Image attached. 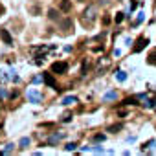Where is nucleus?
<instances>
[{
	"instance_id": "nucleus-25",
	"label": "nucleus",
	"mask_w": 156,
	"mask_h": 156,
	"mask_svg": "<svg viewBox=\"0 0 156 156\" xmlns=\"http://www.w3.org/2000/svg\"><path fill=\"white\" fill-rule=\"evenodd\" d=\"M154 110H156V103H154Z\"/></svg>"
},
{
	"instance_id": "nucleus-6",
	"label": "nucleus",
	"mask_w": 156,
	"mask_h": 156,
	"mask_svg": "<svg viewBox=\"0 0 156 156\" xmlns=\"http://www.w3.org/2000/svg\"><path fill=\"white\" fill-rule=\"evenodd\" d=\"M147 44H149V41H147V39L143 37V39H140V41H138V44H136V46H134L132 50H134L136 53H138V52H142V50H143L145 46H147Z\"/></svg>"
},
{
	"instance_id": "nucleus-9",
	"label": "nucleus",
	"mask_w": 156,
	"mask_h": 156,
	"mask_svg": "<svg viewBox=\"0 0 156 156\" xmlns=\"http://www.w3.org/2000/svg\"><path fill=\"white\" fill-rule=\"evenodd\" d=\"M48 17L52 18V20H59V11H57V9H50V11H48Z\"/></svg>"
},
{
	"instance_id": "nucleus-5",
	"label": "nucleus",
	"mask_w": 156,
	"mask_h": 156,
	"mask_svg": "<svg viewBox=\"0 0 156 156\" xmlns=\"http://www.w3.org/2000/svg\"><path fill=\"white\" fill-rule=\"evenodd\" d=\"M0 37H2V41L6 42L7 46H11V44H13V39H11V35H9V31H7L6 28H4L2 31H0Z\"/></svg>"
},
{
	"instance_id": "nucleus-16",
	"label": "nucleus",
	"mask_w": 156,
	"mask_h": 156,
	"mask_svg": "<svg viewBox=\"0 0 156 156\" xmlns=\"http://www.w3.org/2000/svg\"><path fill=\"white\" fill-rule=\"evenodd\" d=\"M44 81H46L48 84H52V87H57V84H55V81H53V77H50V75H46V77H44Z\"/></svg>"
},
{
	"instance_id": "nucleus-23",
	"label": "nucleus",
	"mask_w": 156,
	"mask_h": 156,
	"mask_svg": "<svg viewBox=\"0 0 156 156\" xmlns=\"http://www.w3.org/2000/svg\"><path fill=\"white\" fill-rule=\"evenodd\" d=\"M142 20H143V13H142V11H140V13H138V20H136V22H138V24H140V22H142Z\"/></svg>"
},
{
	"instance_id": "nucleus-20",
	"label": "nucleus",
	"mask_w": 156,
	"mask_h": 156,
	"mask_svg": "<svg viewBox=\"0 0 156 156\" xmlns=\"http://www.w3.org/2000/svg\"><path fill=\"white\" fill-rule=\"evenodd\" d=\"M20 145H22V147H26V145H29V140H28V138H22V140H20Z\"/></svg>"
},
{
	"instance_id": "nucleus-15",
	"label": "nucleus",
	"mask_w": 156,
	"mask_h": 156,
	"mask_svg": "<svg viewBox=\"0 0 156 156\" xmlns=\"http://www.w3.org/2000/svg\"><path fill=\"white\" fill-rule=\"evenodd\" d=\"M31 81H33V84H41V83L44 81V77H41V75H35Z\"/></svg>"
},
{
	"instance_id": "nucleus-22",
	"label": "nucleus",
	"mask_w": 156,
	"mask_h": 156,
	"mask_svg": "<svg viewBox=\"0 0 156 156\" xmlns=\"http://www.w3.org/2000/svg\"><path fill=\"white\" fill-rule=\"evenodd\" d=\"M94 140H95V142H103V140H105V134H97Z\"/></svg>"
},
{
	"instance_id": "nucleus-18",
	"label": "nucleus",
	"mask_w": 156,
	"mask_h": 156,
	"mask_svg": "<svg viewBox=\"0 0 156 156\" xmlns=\"http://www.w3.org/2000/svg\"><path fill=\"white\" fill-rule=\"evenodd\" d=\"M123 17H125V15H123V13H118V15H116V22H118V24H119V22H121V20H123Z\"/></svg>"
},
{
	"instance_id": "nucleus-10",
	"label": "nucleus",
	"mask_w": 156,
	"mask_h": 156,
	"mask_svg": "<svg viewBox=\"0 0 156 156\" xmlns=\"http://www.w3.org/2000/svg\"><path fill=\"white\" fill-rule=\"evenodd\" d=\"M121 129H123L121 123H116V125H110L108 127V132H118V130H121Z\"/></svg>"
},
{
	"instance_id": "nucleus-24",
	"label": "nucleus",
	"mask_w": 156,
	"mask_h": 156,
	"mask_svg": "<svg viewBox=\"0 0 156 156\" xmlns=\"http://www.w3.org/2000/svg\"><path fill=\"white\" fill-rule=\"evenodd\" d=\"M99 4H107V0H99Z\"/></svg>"
},
{
	"instance_id": "nucleus-3",
	"label": "nucleus",
	"mask_w": 156,
	"mask_h": 156,
	"mask_svg": "<svg viewBox=\"0 0 156 156\" xmlns=\"http://www.w3.org/2000/svg\"><path fill=\"white\" fill-rule=\"evenodd\" d=\"M94 18H95V7L94 6H88L87 9H84V13H83V20L88 24V22H92Z\"/></svg>"
},
{
	"instance_id": "nucleus-11",
	"label": "nucleus",
	"mask_w": 156,
	"mask_h": 156,
	"mask_svg": "<svg viewBox=\"0 0 156 156\" xmlns=\"http://www.w3.org/2000/svg\"><path fill=\"white\" fill-rule=\"evenodd\" d=\"M116 97H118V92H108V94H105V101H114Z\"/></svg>"
},
{
	"instance_id": "nucleus-4",
	"label": "nucleus",
	"mask_w": 156,
	"mask_h": 156,
	"mask_svg": "<svg viewBox=\"0 0 156 156\" xmlns=\"http://www.w3.org/2000/svg\"><path fill=\"white\" fill-rule=\"evenodd\" d=\"M63 138H64V132H55V134H52V136L48 138V143H50V145H55L57 142H61Z\"/></svg>"
},
{
	"instance_id": "nucleus-12",
	"label": "nucleus",
	"mask_w": 156,
	"mask_h": 156,
	"mask_svg": "<svg viewBox=\"0 0 156 156\" xmlns=\"http://www.w3.org/2000/svg\"><path fill=\"white\" fill-rule=\"evenodd\" d=\"M116 79H118V81H125V79H127V74L121 72V70H118V72H116Z\"/></svg>"
},
{
	"instance_id": "nucleus-8",
	"label": "nucleus",
	"mask_w": 156,
	"mask_h": 156,
	"mask_svg": "<svg viewBox=\"0 0 156 156\" xmlns=\"http://www.w3.org/2000/svg\"><path fill=\"white\" fill-rule=\"evenodd\" d=\"M77 99L74 97V95H66V97H63V105H74Z\"/></svg>"
},
{
	"instance_id": "nucleus-17",
	"label": "nucleus",
	"mask_w": 156,
	"mask_h": 156,
	"mask_svg": "<svg viewBox=\"0 0 156 156\" xmlns=\"http://www.w3.org/2000/svg\"><path fill=\"white\" fill-rule=\"evenodd\" d=\"M87 72H88V61H87V59H84V61H83V70H81V74L84 75Z\"/></svg>"
},
{
	"instance_id": "nucleus-2",
	"label": "nucleus",
	"mask_w": 156,
	"mask_h": 156,
	"mask_svg": "<svg viewBox=\"0 0 156 156\" xmlns=\"http://www.w3.org/2000/svg\"><path fill=\"white\" fill-rule=\"evenodd\" d=\"M66 70H68V66L64 61H55L52 64V74H64Z\"/></svg>"
},
{
	"instance_id": "nucleus-19",
	"label": "nucleus",
	"mask_w": 156,
	"mask_h": 156,
	"mask_svg": "<svg viewBox=\"0 0 156 156\" xmlns=\"http://www.w3.org/2000/svg\"><path fill=\"white\" fill-rule=\"evenodd\" d=\"M7 95H9V92H7V90L0 88V97H7Z\"/></svg>"
},
{
	"instance_id": "nucleus-1",
	"label": "nucleus",
	"mask_w": 156,
	"mask_h": 156,
	"mask_svg": "<svg viewBox=\"0 0 156 156\" xmlns=\"http://www.w3.org/2000/svg\"><path fill=\"white\" fill-rule=\"evenodd\" d=\"M28 99H29V103H41L42 101V94L39 92L37 88H29L28 90Z\"/></svg>"
},
{
	"instance_id": "nucleus-13",
	"label": "nucleus",
	"mask_w": 156,
	"mask_h": 156,
	"mask_svg": "<svg viewBox=\"0 0 156 156\" xmlns=\"http://www.w3.org/2000/svg\"><path fill=\"white\" fill-rule=\"evenodd\" d=\"M66 28V31H70V29H72V20H70V18H66V20L63 22V29Z\"/></svg>"
},
{
	"instance_id": "nucleus-14",
	"label": "nucleus",
	"mask_w": 156,
	"mask_h": 156,
	"mask_svg": "<svg viewBox=\"0 0 156 156\" xmlns=\"http://www.w3.org/2000/svg\"><path fill=\"white\" fill-rule=\"evenodd\" d=\"M147 63H149V64H154V66H156V52L149 55V59H147Z\"/></svg>"
},
{
	"instance_id": "nucleus-7",
	"label": "nucleus",
	"mask_w": 156,
	"mask_h": 156,
	"mask_svg": "<svg viewBox=\"0 0 156 156\" xmlns=\"http://www.w3.org/2000/svg\"><path fill=\"white\" fill-rule=\"evenodd\" d=\"M59 7H61V11L68 13L70 9H72V4H70V0H61V4H59Z\"/></svg>"
},
{
	"instance_id": "nucleus-21",
	"label": "nucleus",
	"mask_w": 156,
	"mask_h": 156,
	"mask_svg": "<svg viewBox=\"0 0 156 156\" xmlns=\"http://www.w3.org/2000/svg\"><path fill=\"white\" fill-rule=\"evenodd\" d=\"M75 147H77L75 143H68V145H66V151H75Z\"/></svg>"
}]
</instances>
